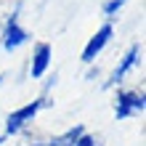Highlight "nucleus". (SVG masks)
Segmentation results:
<instances>
[{
	"label": "nucleus",
	"instance_id": "nucleus-1",
	"mask_svg": "<svg viewBox=\"0 0 146 146\" xmlns=\"http://www.w3.org/2000/svg\"><path fill=\"white\" fill-rule=\"evenodd\" d=\"M53 101H50L45 93L42 96H37L35 101H27V104H21V106H16L13 111H8V117H5V125H3V135L5 138H13V135H21L27 127H32V122L37 119V114L42 109H48Z\"/></svg>",
	"mask_w": 146,
	"mask_h": 146
},
{
	"label": "nucleus",
	"instance_id": "nucleus-2",
	"mask_svg": "<svg viewBox=\"0 0 146 146\" xmlns=\"http://www.w3.org/2000/svg\"><path fill=\"white\" fill-rule=\"evenodd\" d=\"M143 109H146V93H143V88H117L114 106H111L114 119L125 122V119H130V117H141Z\"/></svg>",
	"mask_w": 146,
	"mask_h": 146
},
{
	"label": "nucleus",
	"instance_id": "nucleus-3",
	"mask_svg": "<svg viewBox=\"0 0 146 146\" xmlns=\"http://www.w3.org/2000/svg\"><path fill=\"white\" fill-rule=\"evenodd\" d=\"M141 56H143V45L141 42H130L127 50L117 58V64H114V69H111V74H109L104 88H119V85L127 80V74L141 66Z\"/></svg>",
	"mask_w": 146,
	"mask_h": 146
},
{
	"label": "nucleus",
	"instance_id": "nucleus-4",
	"mask_svg": "<svg viewBox=\"0 0 146 146\" xmlns=\"http://www.w3.org/2000/svg\"><path fill=\"white\" fill-rule=\"evenodd\" d=\"M29 32L21 27V21H19V5L13 8L11 13H8V19L3 24V32H0V48L5 50V53H16L21 45H27L29 42Z\"/></svg>",
	"mask_w": 146,
	"mask_h": 146
},
{
	"label": "nucleus",
	"instance_id": "nucleus-5",
	"mask_svg": "<svg viewBox=\"0 0 146 146\" xmlns=\"http://www.w3.org/2000/svg\"><path fill=\"white\" fill-rule=\"evenodd\" d=\"M111 37H114V24H111V21H104V24H101V27L88 37V42H85V48H82V53H80V61H82L85 66L96 64V58L104 53V48L111 42Z\"/></svg>",
	"mask_w": 146,
	"mask_h": 146
},
{
	"label": "nucleus",
	"instance_id": "nucleus-6",
	"mask_svg": "<svg viewBox=\"0 0 146 146\" xmlns=\"http://www.w3.org/2000/svg\"><path fill=\"white\" fill-rule=\"evenodd\" d=\"M50 64H53V45L50 42H35L29 56V77L32 80H42L48 74Z\"/></svg>",
	"mask_w": 146,
	"mask_h": 146
},
{
	"label": "nucleus",
	"instance_id": "nucleus-7",
	"mask_svg": "<svg viewBox=\"0 0 146 146\" xmlns=\"http://www.w3.org/2000/svg\"><path fill=\"white\" fill-rule=\"evenodd\" d=\"M82 133H85V125H72V127H66L64 133L50 135V138H48V146H74Z\"/></svg>",
	"mask_w": 146,
	"mask_h": 146
},
{
	"label": "nucleus",
	"instance_id": "nucleus-8",
	"mask_svg": "<svg viewBox=\"0 0 146 146\" xmlns=\"http://www.w3.org/2000/svg\"><path fill=\"white\" fill-rule=\"evenodd\" d=\"M127 5V0H104V5H101V16H104L106 21H111L114 16H119V11Z\"/></svg>",
	"mask_w": 146,
	"mask_h": 146
},
{
	"label": "nucleus",
	"instance_id": "nucleus-9",
	"mask_svg": "<svg viewBox=\"0 0 146 146\" xmlns=\"http://www.w3.org/2000/svg\"><path fill=\"white\" fill-rule=\"evenodd\" d=\"M74 146H101V141L96 138V135H90L88 130H85L80 138H77V143H74Z\"/></svg>",
	"mask_w": 146,
	"mask_h": 146
},
{
	"label": "nucleus",
	"instance_id": "nucleus-10",
	"mask_svg": "<svg viewBox=\"0 0 146 146\" xmlns=\"http://www.w3.org/2000/svg\"><path fill=\"white\" fill-rule=\"evenodd\" d=\"M16 146H48V138H40V135H32V138H21Z\"/></svg>",
	"mask_w": 146,
	"mask_h": 146
},
{
	"label": "nucleus",
	"instance_id": "nucleus-11",
	"mask_svg": "<svg viewBox=\"0 0 146 146\" xmlns=\"http://www.w3.org/2000/svg\"><path fill=\"white\" fill-rule=\"evenodd\" d=\"M5 141H8V138H5V135H3V133H0V146H3Z\"/></svg>",
	"mask_w": 146,
	"mask_h": 146
},
{
	"label": "nucleus",
	"instance_id": "nucleus-12",
	"mask_svg": "<svg viewBox=\"0 0 146 146\" xmlns=\"http://www.w3.org/2000/svg\"><path fill=\"white\" fill-rule=\"evenodd\" d=\"M3 82H5V74H0V88H3Z\"/></svg>",
	"mask_w": 146,
	"mask_h": 146
}]
</instances>
